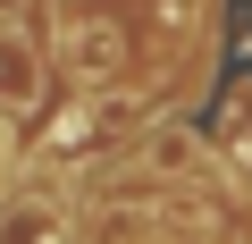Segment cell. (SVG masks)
Returning <instances> with one entry per match:
<instances>
[{
  "instance_id": "7a4b0ae2",
  "label": "cell",
  "mask_w": 252,
  "mask_h": 244,
  "mask_svg": "<svg viewBox=\"0 0 252 244\" xmlns=\"http://www.w3.org/2000/svg\"><path fill=\"white\" fill-rule=\"evenodd\" d=\"M0 244H67V227L42 210V202H26V210H9V227H0Z\"/></svg>"
},
{
  "instance_id": "3957f363",
  "label": "cell",
  "mask_w": 252,
  "mask_h": 244,
  "mask_svg": "<svg viewBox=\"0 0 252 244\" xmlns=\"http://www.w3.org/2000/svg\"><path fill=\"white\" fill-rule=\"evenodd\" d=\"M9 9H26V0H0V17H9Z\"/></svg>"
},
{
  "instance_id": "6da1fadb",
  "label": "cell",
  "mask_w": 252,
  "mask_h": 244,
  "mask_svg": "<svg viewBox=\"0 0 252 244\" xmlns=\"http://www.w3.org/2000/svg\"><path fill=\"white\" fill-rule=\"evenodd\" d=\"M34 93H42V59H34V42L0 17V109H34Z\"/></svg>"
}]
</instances>
